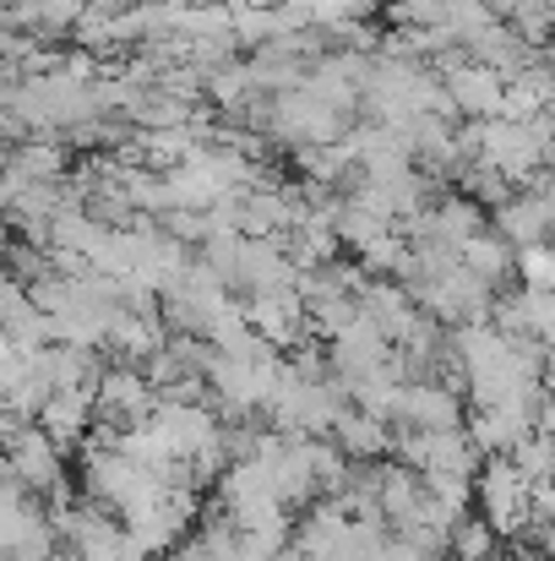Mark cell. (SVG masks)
I'll return each instance as SVG.
<instances>
[{"label": "cell", "mask_w": 555, "mask_h": 561, "mask_svg": "<svg viewBox=\"0 0 555 561\" xmlns=\"http://www.w3.org/2000/svg\"><path fill=\"white\" fill-rule=\"evenodd\" d=\"M479 502H485V524H490L496 535H512V529H523L529 513H534V485L518 474L512 458H496V463L485 469V480H479Z\"/></svg>", "instance_id": "1"}, {"label": "cell", "mask_w": 555, "mask_h": 561, "mask_svg": "<svg viewBox=\"0 0 555 561\" xmlns=\"http://www.w3.org/2000/svg\"><path fill=\"white\" fill-rule=\"evenodd\" d=\"M441 88H447V99H452L458 115H469V121H501V99H507V77L501 71H490L479 60H452Z\"/></svg>", "instance_id": "2"}, {"label": "cell", "mask_w": 555, "mask_h": 561, "mask_svg": "<svg viewBox=\"0 0 555 561\" xmlns=\"http://www.w3.org/2000/svg\"><path fill=\"white\" fill-rule=\"evenodd\" d=\"M458 398L447 387H397V420H408V431H458Z\"/></svg>", "instance_id": "3"}, {"label": "cell", "mask_w": 555, "mask_h": 561, "mask_svg": "<svg viewBox=\"0 0 555 561\" xmlns=\"http://www.w3.org/2000/svg\"><path fill=\"white\" fill-rule=\"evenodd\" d=\"M496 229L529 251V245H545V234H551L555 224H551V207H545V196H540V191H529V196H518V202H501V213H496Z\"/></svg>", "instance_id": "4"}, {"label": "cell", "mask_w": 555, "mask_h": 561, "mask_svg": "<svg viewBox=\"0 0 555 561\" xmlns=\"http://www.w3.org/2000/svg\"><path fill=\"white\" fill-rule=\"evenodd\" d=\"M256 328H262V339H273V344H289L305 322V306H300V295L294 289H267V295H256Z\"/></svg>", "instance_id": "5"}, {"label": "cell", "mask_w": 555, "mask_h": 561, "mask_svg": "<svg viewBox=\"0 0 555 561\" xmlns=\"http://www.w3.org/2000/svg\"><path fill=\"white\" fill-rule=\"evenodd\" d=\"M458 262H463L479 284H490V278H501V273H507L512 251H507V240H501V234H485V229H479V234L458 251Z\"/></svg>", "instance_id": "6"}, {"label": "cell", "mask_w": 555, "mask_h": 561, "mask_svg": "<svg viewBox=\"0 0 555 561\" xmlns=\"http://www.w3.org/2000/svg\"><path fill=\"white\" fill-rule=\"evenodd\" d=\"M11 469L22 480H55V442L44 431H22L11 442Z\"/></svg>", "instance_id": "7"}, {"label": "cell", "mask_w": 555, "mask_h": 561, "mask_svg": "<svg viewBox=\"0 0 555 561\" xmlns=\"http://www.w3.org/2000/svg\"><path fill=\"white\" fill-rule=\"evenodd\" d=\"M338 442L349 447V453H360V458H375V453H386L392 447V436H386V425L375 420V414H338Z\"/></svg>", "instance_id": "8"}, {"label": "cell", "mask_w": 555, "mask_h": 561, "mask_svg": "<svg viewBox=\"0 0 555 561\" xmlns=\"http://www.w3.org/2000/svg\"><path fill=\"white\" fill-rule=\"evenodd\" d=\"M507 27H512V33H518V38L534 49V44H545V38H551L555 5H551V0H518V5H512V16H507Z\"/></svg>", "instance_id": "9"}, {"label": "cell", "mask_w": 555, "mask_h": 561, "mask_svg": "<svg viewBox=\"0 0 555 561\" xmlns=\"http://www.w3.org/2000/svg\"><path fill=\"white\" fill-rule=\"evenodd\" d=\"M452 557L458 561H490L496 557V535H490V524H479V518L458 524V535H452Z\"/></svg>", "instance_id": "10"}, {"label": "cell", "mask_w": 555, "mask_h": 561, "mask_svg": "<svg viewBox=\"0 0 555 561\" xmlns=\"http://www.w3.org/2000/svg\"><path fill=\"white\" fill-rule=\"evenodd\" d=\"M518 262H523L529 289H545V295H555V251H551V245H529Z\"/></svg>", "instance_id": "11"}]
</instances>
